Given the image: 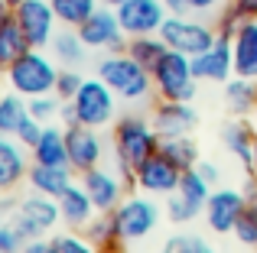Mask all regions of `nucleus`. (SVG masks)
I'll return each instance as SVG.
<instances>
[{
	"label": "nucleus",
	"instance_id": "1",
	"mask_svg": "<svg viewBox=\"0 0 257 253\" xmlns=\"http://www.w3.org/2000/svg\"><path fill=\"white\" fill-rule=\"evenodd\" d=\"M160 133L153 126L150 117L144 114H124L114 120V156H117V172L124 176L127 185H134V169H137L144 159H150L153 152H160Z\"/></svg>",
	"mask_w": 257,
	"mask_h": 253
},
{
	"label": "nucleus",
	"instance_id": "2",
	"mask_svg": "<svg viewBox=\"0 0 257 253\" xmlns=\"http://www.w3.org/2000/svg\"><path fill=\"white\" fill-rule=\"evenodd\" d=\"M98 78H104L114 88V94L127 104H140L153 94V72L147 65H140L131 52H107L98 62Z\"/></svg>",
	"mask_w": 257,
	"mask_h": 253
},
{
	"label": "nucleus",
	"instance_id": "3",
	"mask_svg": "<svg viewBox=\"0 0 257 253\" xmlns=\"http://www.w3.org/2000/svg\"><path fill=\"white\" fill-rule=\"evenodd\" d=\"M4 221H10L26 240L33 237H49L56 230V224H62V211H59V198H49V195H33L26 198H4Z\"/></svg>",
	"mask_w": 257,
	"mask_h": 253
},
{
	"label": "nucleus",
	"instance_id": "4",
	"mask_svg": "<svg viewBox=\"0 0 257 253\" xmlns=\"http://www.w3.org/2000/svg\"><path fill=\"white\" fill-rule=\"evenodd\" d=\"M4 72H7L10 91H17V94H23L26 101H30V98H39V94H52L62 68H59V62L49 58L43 49H30L20 58H13Z\"/></svg>",
	"mask_w": 257,
	"mask_h": 253
},
{
	"label": "nucleus",
	"instance_id": "5",
	"mask_svg": "<svg viewBox=\"0 0 257 253\" xmlns=\"http://www.w3.org/2000/svg\"><path fill=\"white\" fill-rule=\"evenodd\" d=\"M150 72H153V88H157L160 101H189L192 104L195 84H199L195 68H192V56L166 49L163 58H160Z\"/></svg>",
	"mask_w": 257,
	"mask_h": 253
},
{
	"label": "nucleus",
	"instance_id": "6",
	"mask_svg": "<svg viewBox=\"0 0 257 253\" xmlns=\"http://www.w3.org/2000/svg\"><path fill=\"white\" fill-rule=\"evenodd\" d=\"M160 36H163V42L170 46V49L186 52V56H192V58L202 56V52H208L218 42L215 23H205V20L195 16V13H170L163 30H160Z\"/></svg>",
	"mask_w": 257,
	"mask_h": 253
},
{
	"label": "nucleus",
	"instance_id": "7",
	"mask_svg": "<svg viewBox=\"0 0 257 253\" xmlns=\"http://www.w3.org/2000/svg\"><path fill=\"white\" fill-rule=\"evenodd\" d=\"M117 101L120 98L114 94V88L104 82V78H85V84L78 88V94L72 98V110H75V120L85 124V126H94V130H101V126L114 124L117 120Z\"/></svg>",
	"mask_w": 257,
	"mask_h": 253
},
{
	"label": "nucleus",
	"instance_id": "8",
	"mask_svg": "<svg viewBox=\"0 0 257 253\" xmlns=\"http://www.w3.org/2000/svg\"><path fill=\"white\" fill-rule=\"evenodd\" d=\"M78 32H82L85 46L94 49V52H124L127 39H131L124 32V26H120V20H117V10H114V6H104V4L78 26Z\"/></svg>",
	"mask_w": 257,
	"mask_h": 253
},
{
	"label": "nucleus",
	"instance_id": "9",
	"mask_svg": "<svg viewBox=\"0 0 257 253\" xmlns=\"http://www.w3.org/2000/svg\"><path fill=\"white\" fill-rule=\"evenodd\" d=\"M13 16L23 26L33 49H46L52 42V36L59 32V26H62L56 10H52V0H23L20 6H13Z\"/></svg>",
	"mask_w": 257,
	"mask_h": 253
},
{
	"label": "nucleus",
	"instance_id": "10",
	"mask_svg": "<svg viewBox=\"0 0 257 253\" xmlns=\"http://www.w3.org/2000/svg\"><path fill=\"white\" fill-rule=\"evenodd\" d=\"M117 224H120V234L131 240H144L147 234H153L160 224V204L147 195H131L117 204Z\"/></svg>",
	"mask_w": 257,
	"mask_h": 253
},
{
	"label": "nucleus",
	"instance_id": "11",
	"mask_svg": "<svg viewBox=\"0 0 257 253\" xmlns=\"http://www.w3.org/2000/svg\"><path fill=\"white\" fill-rule=\"evenodd\" d=\"M170 6L163 0H127L117 6V20L127 36H153L163 30Z\"/></svg>",
	"mask_w": 257,
	"mask_h": 253
},
{
	"label": "nucleus",
	"instance_id": "12",
	"mask_svg": "<svg viewBox=\"0 0 257 253\" xmlns=\"http://www.w3.org/2000/svg\"><path fill=\"white\" fill-rule=\"evenodd\" d=\"M179 178H182V169L173 159H166L163 152H153L150 159H144L134 169V185L147 195H173L179 188Z\"/></svg>",
	"mask_w": 257,
	"mask_h": 253
},
{
	"label": "nucleus",
	"instance_id": "13",
	"mask_svg": "<svg viewBox=\"0 0 257 253\" xmlns=\"http://www.w3.org/2000/svg\"><path fill=\"white\" fill-rule=\"evenodd\" d=\"M251 198L238 188H218L208 195L205 202V221L215 234H234V224H238L241 211L247 208Z\"/></svg>",
	"mask_w": 257,
	"mask_h": 253
},
{
	"label": "nucleus",
	"instance_id": "14",
	"mask_svg": "<svg viewBox=\"0 0 257 253\" xmlns=\"http://www.w3.org/2000/svg\"><path fill=\"white\" fill-rule=\"evenodd\" d=\"M78 182L85 185V192L91 195L94 208L98 211H117V204L124 202V176L120 172H111L104 166H94L78 176Z\"/></svg>",
	"mask_w": 257,
	"mask_h": 253
},
{
	"label": "nucleus",
	"instance_id": "15",
	"mask_svg": "<svg viewBox=\"0 0 257 253\" xmlns=\"http://www.w3.org/2000/svg\"><path fill=\"white\" fill-rule=\"evenodd\" d=\"M65 140H69V166L82 176V172L101 166L104 159V143H101L98 130L85 124H72L65 126Z\"/></svg>",
	"mask_w": 257,
	"mask_h": 253
},
{
	"label": "nucleus",
	"instance_id": "16",
	"mask_svg": "<svg viewBox=\"0 0 257 253\" xmlns=\"http://www.w3.org/2000/svg\"><path fill=\"white\" fill-rule=\"evenodd\" d=\"M150 120L160 136H189L199 124V114L192 110L189 101H160L153 108Z\"/></svg>",
	"mask_w": 257,
	"mask_h": 253
},
{
	"label": "nucleus",
	"instance_id": "17",
	"mask_svg": "<svg viewBox=\"0 0 257 253\" xmlns=\"http://www.w3.org/2000/svg\"><path fill=\"white\" fill-rule=\"evenodd\" d=\"M192 68H195V78H199V82H218V84H225L228 78L234 75L231 39H228V36H218V42H215L212 49L192 58Z\"/></svg>",
	"mask_w": 257,
	"mask_h": 253
},
{
	"label": "nucleus",
	"instance_id": "18",
	"mask_svg": "<svg viewBox=\"0 0 257 253\" xmlns=\"http://www.w3.org/2000/svg\"><path fill=\"white\" fill-rule=\"evenodd\" d=\"M33 159H26V146L17 136H0V192L10 195L26 176Z\"/></svg>",
	"mask_w": 257,
	"mask_h": 253
},
{
	"label": "nucleus",
	"instance_id": "19",
	"mask_svg": "<svg viewBox=\"0 0 257 253\" xmlns=\"http://www.w3.org/2000/svg\"><path fill=\"white\" fill-rule=\"evenodd\" d=\"M33 192L39 195H49V198H62L65 192L75 185V169L72 166H30V176H26Z\"/></svg>",
	"mask_w": 257,
	"mask_h": 253
},
{
	"label": "nucleus",
	"instance_id": "20",
	"mask_svg": "<svg viewBox=\"0 0 257 253\" xmlns=\"http://www.w3.org/2000/svg\"><path fill=\"white\" fill-rule=\"evenodd\" d=\"M59 211H62V224L69 230H85L88 224L98 218V208H94L91 195L85 192L82 182H75L62 198H59Z\"/></svg>",
	"mask_w": 257,
	"mask_h": 253
},
{
	"label": "nucleus",
	"instance_id": "21",
	"mask_svg": "<svg viewBox=\"0 0 257 253\" xmlns=\"http://www.w3.org/2000/svg\"><path fill=\"white\" fill-rule=\"evenodd\" d=\"M231 52H234V75L257 78V20H244L238 26V32L231 36Z\"/></svg>",
	"mask_w": 257,
	"mask_h": 253
},
{
	"label": "nucleus",
	"instance_id": "22",
	"mask_svg": "<svg viewBox=\"0 0 257 253\" xmlns=\"http://www.w3.org/2000/svg\"><path fill=\"white\" fill-rule=\"evenodd\" d=\"M221 143H225V150L247 169V166H251V156H254V143H257V126L251 120H244V117H234V120H228L221 126Z\"/></svg>",
	"mask_w": 257,
	"mask_h": 253
},
{
	"label": "nucleus",
	"instance_id": "23",
	"mask_svg": "<svg viewBox=\"0 0 257 253\" xmlns=\"http://www.w3.org/2000/svg\"><path fill=\"white\" fill-rule=\"evenodd\" d=\"M30 159L39 166H69V140H65V126L46 124L39 143L30 150Z\"/></svg>",
	"mask_w": 257,
	"mask_h": 253
},
{
	"label": "nucleus",
	"instance_id": "24",
	"mask_svg": "<svg viewBox=\"0 0 257 253\" xmlns=\"http://www.w3.org/2000/svg\"><path fill=\"white\" fill-rule=\"evenodd\" d=\"M85 234L98 247V253H124L127 237L120 234V224H117L114 211H98V218L85 228Z\"/></svg>",
	"mask_w": 257,
	"mask_h": 253
},
{
	"label": "nucleus",
	"instance_id": "25",
	"mask_svg": "<svg viewBox=\"0 0 257 253\" xmlns=\"http://www.w3.org/2000/svg\"><path fill=\"white\" fill-rule=\"evenodd\" d=\"M49 49H52V58H56L62 68H75V65H82L85 56H88V46H85L82 32L72 30V26H62V30L52 36Z\"/></svg>",
	"mask_w": 257,
	"mask_h": 253
},
{
	"label": "nucleus",
	"instance_id": "26",
	"mask_svg": "<svg viewBox=\"0 0 257 253\" xmlns=\"http://www.w3.org/2000/svg\"><path fill=\"white\" fill-rule=\"evenodd\" d=\"M30 39H26L23 26L17 23V16H13V10H4V16H0V65H10L13 58H20L23 52H30Z\"/></svg>",
	"mask_w": 257,
	"mask_h": 253
},
{
	"label": "nucleus",
	"instance_id": "27",
	"mask_svg": "<svg viewBox=\"0 0 257 253\" xmlns=\"http://www.w3.org/2000/svg\"><path fill=\"white\" fill-rule=\"evenodd\" d=\"M225 104L234 117H247L257 110V78H228L225 82Z\"/></svg>",
	"mask_w": 257,
	"mask_h": 253
},
{
	"label": "nucleus",
	"instance_id": "28",
	"mask_svg": "<svg viewBox=\"0 0 257 253\" xmlns=\"http://www.w3.org/2000/svg\"><path fill=\"white\" fill-rule=\"evenodd\" d=\"M160 152L166 159H173L179 169H192L199 162V146L192 136H163L160 140Z\"/></svg>",
	"mask_w": 257,
	"mask_h": 253
},
{
	"label": "nucleus",
	"instance_id": "29",
	"mask_svg": "<svg viewBox=\"0 0 257 253\" xmlns=\"http://www.w3.org/2000/svg\"><path fill=\"white\" fill-rule=\"evenodd\" d=\"M166 49H170V46L163 42L160 32H153V36H131V39H127V52H131L140 65H147V68H153V65L163 58Z\"/></svg>",
	"mask_w": 257,
	"mask_h": 253
},
{
	"label": "nucleus",
	"instance_id": "30",
	"mask_svg": "<svg viewBox=\"0 0 257 253\" xmlns=\"http://www.w3.org/2000/svg\"><path fill=\"white\" fill-rule=\"evenodd\" d=\"M26 114H30V101L23 94H17V91L4 94V101H0V136H13Z\"/></svg>",
	"mask_w": 257,
	"mask_h": 253
},
{
	"label": "nucleus",
	"instance_id": "31",
	"mask_svg": "<svg viewBox=\"0 0 257 253\" xmlns=\"http://www.w3.org/2000/svg\"><path fill=\"white\" fill-rule=\"evenodd\" d=\"M98 6H101V0H52V10H56L59 23L72 26V30H78Z\"/></svg>",
	"mask_w": 257,
	"mask_h": 253
},
{
	"label": "nucleus",
	"instance_id": "32",
	"mask_svg": "<svg viewBox=\"0 0 257 253\" xmlns=\"http://www.w3.org/2000/svg\"><path fill=\"white\" fill-rule=\"evenodd\" d=\"M199 214H205V204L192 202V198H186L182 192H173V195H166V218H170L173 224H189L195 221Z\"/></svg>",
	"mask_w": 257,
	"mask_h": 253
},
{
	"label": "nucleus",
	"instance_id": "33",
	"mask_svg": "<svg viewBox=\"0 0 257 253\" xmlns=\"http://www.w3.org/2000/svg\"><path fill=\"white\" fill-rule=\"evenodd\" d=\"M176 192H182L186 198L205 204L208 195H212V182L199 172V166H192V169H182V178H179V188H176Z\"/></svg>",
	"mask_w": 257,
	"mask_h": 253
},
{
	"label": "nucleus",
	"instance_id": "34",
	"mask_svg": "<svg viewBox=\"0 0 257 253\" xmlns=\"http://www.w3.org/2000/svg\"><path fill=\"white\" fill-rule=\"evenodd\" d=\"M62 98L52 91V94H39V98H30V114L36 117L39 124H56V117H62Z\"/></svg>",
	"mask_w": 257,
	"mask_h": 253
},
{
	"label": "nucleus",
	"instance_id": "35",
	"mask_svg": "<svg viewBox=\"0 0 257 253\" xmlns=\"http://www.w3.org/2000/svg\"><path fill=\"white\" fill-rule=\"evenodd\" d=\"M234 240H238L241 247L257 250V204L254 202H247V208L241 211L238 224H234Z\"/></svg>",
	"mask_w": 257,
	"mask_h": 253
},
{
	"label": "nucleus",
	"instance_id": "36",
	"mask_svg": "<svg viewBox=\"0 0 257 253\" xmlns=\"http://www.w3.org/2000/svg\"><path fill=\"white\" fill-rule=\"evenodd\" d=\"M52 240H56V253H98V247L88 240L85 230H69V234H59Z\"/></svg>",
	"mask_w": 257,
	"mask_h": 253
},
{
	"label": "nucleus",
	"instance_id": "37",
	"mask_svg": "<svg viewBox=\"0 0 257 253\" xmlns=\"http://www.w3.org/2000/svg\"><path fill=\"white\" fill-rule=\"evenodd\" d=\"M160 253H208V247L195 234H173Z\"/></svg>",
	"mask_w": 257,
	"mask_h": 253
},
{
	"label": "nucleus",
	"instance_id": "38",
	"mask_svg": "<svg viewBox=\"0 0 257 253\" xmlns=\"http://www.w3.org/2000/svg\"><path fill=\"white\" fill-rule=\"evenodd\" d=\"M82 84H85V78H82L78 68H62V72H59V82H56V94L62 98V101H72Z\"/></svg>",
	"mask_w": 257,
	"mask_h": 253
},
{
	"label": "nucleus",
	"instance_id": "39",
	"mask_svg": "<svg viewBox=\"0 0 257 253\" xmlns=\"http://www.w3.org/2000/svg\"><path fill=\"white\" fill-rule=\"evenodd\" d=\"M43 130H46V124H39L33 114H26V117H23V124L17 126V133H13V136H17L20 143L26 146V150H33V146L39 143V136H43Z\"/></svg>",
	"mask_w": 257,
	"mask_h": 253
},
{
	"label": "nucleus",
	"instance_id": "40",
	"mask_svg": "<svg viewBox=\"0 0 257 253\" xmlns=\"http://www.w3.org/2000/svg\"><path fill=\"white\" fill-rule=\"evenodd\" d=\"M23 244H26V237L10 221L0 224V253H23Z\"/></svg>",
	"mask_w": 257,
	"mask_h": 253
},
{
	"label": "nucleus",
	"instance_id": "41",
	"mask_svg": "<svg viewBox=\"0 0 257 253\" xmlns=\"http://www.w3.org/2000/svg\"><path fill=\"white\" fill-rule=\"evenodd\" d=\"M189 13H195V16H215L218 10H225L228 0H186Z\"/></svg>",
	"mask_w": 257,
	"mask_h": 253
},
{
	"label": "nucleus",
	"instance_id": "42",
	"mask_svg": "<svg viewBox=\"0 0 257 253\" xmlns=\"http://www.w3.org/2000/svg\"><path fill=\"white\" fill-rule=\"evenodd\" d=\"M23 253H56V240L52 237H33L23 244Z\"/></svg>",
	"mask_w": 257,
	"mask_h": 253
},
{
	"label": "nucleus",
	"instance_id": "43",
	"mask_svg": "<svg viewBox=\"0 0 257 253\" xmlns=\"http://www.w3.org/2000/svg\"><path fill=\"white\" fill-rule=\"evenodd\" d=\"M244 20H257V0H228Z\"/></svg>",
	"mask_w": 257,
	"mask_h": 253
},
{
	"label": "nucleus",
	"instance_id": "44",
	"mask_svg": "<svg viewBox=\"0 0 257 253\" xmlns=\"http://www.w3.org/2000/svg\"><path fill=\"white\" fill-rule=\"evenodd\" d=\"M195 166H199V172H202V176H205L212 185L218 182V166H215V162H195Z\"/></svg>",
	"mask_w": 257,
	"mask_h": 253
},
{
	"label": "nucleus",
	"instance_id": "45",
	"mask_svg": "<svg viewBox=\"0 0 257 253\" xmlns=\"http://www.w3.org/2000/svg\"><path fill=\"white\" fill-rule=\"evenodd\" d=\"M247 172H251V178H257V143H254V156H251V166H247Z\"/></svg>",
	"mask_w": 257,
	"mask_h": 253
},
{
	"label": "nucleus",
	"instance_id": "46",
	"mask_svg": "<svg viewBox=\"0 0 257 253\" xmlns=\"http://www.w3.org/2000/svg\"><path fill=\"white\" fill-rule=\"evenodd\" d=\"M247 198H251V202L257 204V178H254V182H251V188H247Z\"/></svg>",
	"mask_w": 257,
	"mask_h": 253
},
{
	"label": "nucleus",
	"instance_id": "47",
	"mask_svg": "<svg viewBox=\"0 0 257 253\" xmlns=\"http://www.w3.org/2000/svg\"><path fill=\"white\" fill-rule=\"evenodd\" d=\"M101 4H104V6H114V10H117V6H120V4H127V0H101Z\"/></svg>",
	"mask_w": 257,
	"mask_h": 253
},
{
	"label": "nucleus",
	"instance_id": "48",
	"mask_svg": "<svg viewBox=\"0 0 257 253\" xmlns=\"http://www.w3.org/2000/svg\"><path fill=\"white\" fill-rule=\"evenodd\" d=\"M23 0H4V10H13V6H20Z\"/></svg>",
	"mask_w": 257,
	"mask_h": 253
},
{
	"label": "nucleus",
	"instance_id": "49",
	"mask_svg": "<svg viewBox=\"0 0 257 253\" xmlns=\"http://www.w3.org/2000/svg\"><path fill=\"white\" fill-rule=\"evenodd\" d=\"M254 126H257V110H254Z\"/></svg>",
	"mask_w": 257,
	"mask_h": 253
},
{
	"label": "nucleus",
	"instance_id": "50",
	"mask_svg": "<svg viewBox=\"0 0 257 253\" xmlns=\"http://www.w3.org/2000/svg\"><path fill=\"white\" fill-rule=\"evenodd\" d=\"M208 253H212V250H208Z\"/></svg>",
	"mask_w": 257,
	"mask_h": 253
}]
</instances>
